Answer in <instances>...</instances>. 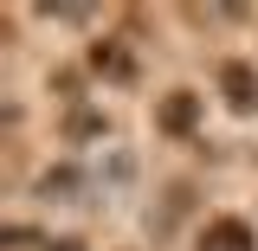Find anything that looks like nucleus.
Returning <instances> with one entry per match:
<instances>
[{"mask_svg": "<svg viewBox=\"0 0 258 251\" xmlns=\"http://www.w3.org/2000/svg\"><path fill=\"white\" fill-rule=\"evenodd\" d=\"M64 129H71V135H97V129H103V116H91V110H78V116H71Z\"/></svg>", "mask_w": 258, "mask_h": 251, "instance_id": "5", "label": "nucleus"}, {"mask_svg": "<svg viewBox=\"0 0 258 251\" xmlns=\"http://www.w3.org/2000/svg\"><path fill=\"white\" fill-rule=\"evenodd\" d=\"M91 64L103 71V77H136V64H129V52H116V39H103L91 52Z\"/></svg>", "mask_w": 258, "mask_h": 251, "instance_id": "4", "label": "nucleus"}, {"mask_svg": "<svg viewBox=\"0 0 258 251\" xmlns=\"http://www.w3.org/2000/svg\"><path fill=\"white\" fill-rule=\"evenodd\" d=\"M194 123H200V97L194 91H168L155 103V129H168V135H194Z\"/></svg>", "mask_w": 258, "mask_h": 251, "instance_id": "1", "label": "nucleus"}, {"mask_svg": "<svg viewBox=\"0 0 258 251\" xmlns=\"http://www.w3.org/2000/svg\"><path fill=\"white\" fill-rule=\"evenodd\" d=\"M220 91H226L232 110H258V71H252L245 58H226V64H220Z\"/></svg>", "mask_w": 258, "mask_h": 251, "instance_id": "2", "label": "nucleus"}, {"mask_svg": "<svg viewBox=\"0 0 258 251\" xmlns=\"http://www.w3.org/2000/svg\"><path fill=\"white\" fill-rule=\"evenodd\" d=\"M200 251H258V238H252L245 219H213L200 232Z\"/></svg>", "mask_w": 258, "mask_h": 251, "instance_id": "3", "label": "nucleus"}]
</instances>
